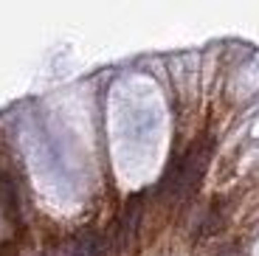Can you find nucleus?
<instances>
[{
	"label": "nucleus",
	"mask_w": 259,
	"mask_h": 256,
	"mask_svg": "<svg viewBox=\"0 0 259 256\" xmlns=\"http://www.w3.org/2000/svg\"><path fill=\"white\" fill-rule=\"evenodd\" d=\"M208 155H211V144L197 141L181 158V194H192L200 186V178H203L206 163H208Z\"/></svg>",
	"instance_id": "obj_1"
},
{
	"label": "nucleus",
	"mask_w": 259,
	"mask_h": 256,
	"mask_svg": "<svg viewBox=\"0 0 259 256\" xmlns=\"http://www.w3.org/2000/svg\"><path fill=\"white\" fill-rule=\"evenodd\" d=\"M0 211H3L6 223H12L14 228L20 225V194H17L12 175L6 172H0Z\"/></svg>",
	"instance_id": "obj_3"
},
{
	"label": "nucleus",
	"mask_w": 259,
	"mask_h": 256,
	"mask_svg": "<svg viewBox=\"0 0 259 256\" xmlns=\"http://www.w3.org/2000/svg\"><path fill=\"white\" fill-rule=\"evenodd\" d=\"M141 214H144V194H136V197H130V200H127V208H124L121 220H118L116 228H113L118 250H127L130 245L136 242L138 225H141Z\"/></svg>",
	"instance_id": "obj_2"
}]
</instances>
